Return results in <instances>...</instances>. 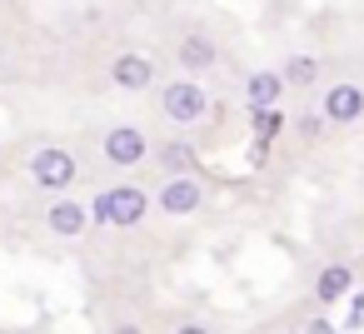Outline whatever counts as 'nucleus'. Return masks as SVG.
Listing matches in <instances>:
<instances>
[{"label": "nucleus", "instance_id": "f257e3e1", "mask_svg": "<svg viewBox=\"0 0 364 334\" xmlns=\"http://www.w3.org/2000/svg\"><path fill=\"white\" fill-rule=\"evenodd\" d=\"M145 215H150V195L135 190V185H110L90 200V220L110 225V230H135Z\"/></svg>", "mask_w": 364, "mask_h": 334}, {"label": "nucleus", "instance_id": "f03ea898", "mask_svg": "<svg viewBox=\"0 0 364 334\" xmlns=\"http://www.w3.org/2000/svg\"><path fill=\"white\" fill-rule=\"evenodd\" d=\"M26 175H31V185H36V190H50V195L60 200V195L80 180V160H75L70 150H60V145H41V150L31 155Z\"/></svg>", "mask_w": 364, "mask_h": 334}, {"label": "nucleus", "instance_id": "7ed1b4c3", "mask_svg": "<svg viewBox=\"0 0 364 334\" xmlns=\"http://www.w3.org/2000/svg\"><path fill=\"white\" fill-rule=\"evenodd\" d=\"M160 110L175 125H200L210 115V95L200 80H170V85H160Z\"/></svg>", "mask_w": 364, "mask_h": 334}, {"label": "nucleus", "instance_id": "20e7f679", "mask_svg": "<svg viewBox=\"0 0 364 334\" xmlns=\"http://www.w3.org/2000/svg\"><path fill=\"white\" fill-rule=\"evenodd\" d=\"M100 150H105L110 165L130 170V165H140V160L150 155V135H145L140 125H110V130L100 135Z\"/></svg>", "mask_w": 364, "mask_h": 334}, {"label": "nucleus", "instance_id": "39448f33", "mask_svg": "<svg viewBox=\"0 0 364 334\" xmlns=\"http://www.w3.org/2000/svg\"><path fill=\"white\" fill-rule=\"evenodd\" d=\"M155 205H160L165 215H175V220H185V215H200V205H205V185H200L195 175L160 180V190H155Z\"/></svg>", "mask_w": 364, "mask_h": 334}, {"label": "nucleus", "instance_id": "423d86ee", "mask_svg": "<svg viewBox=\"0 0 364 334\" xmlns=\"http://www.w3.org/2000/svg\"><path fill=\"white\" fill-rule=\"evenodd\" d=\"M90 225H95V220H90V205H80V200H70V195H60V200L46 205V230H50L55 239H80Z\"/></svg>", "mask_w": 364, "mask_h": 334}, {"label": "nucleus", "instance_id": "0eeeda50", "mask_svg": "<svg viewBox=\"0 0 364 334\" xmlns=\"http://www.w3.org/2000/svg\"><path fill=\"white\" fill-rule=\"evenodd\" d=\"M215 60H220V50H215V41H210L205 31H185V36L175 41V65L185 70V80L215 70Z\"/></svg>", "mask_w": 364, "mask_h": 334}, {"label": "nucleus", "instance_id": "6e6552de", "mask_svg": "<svg viewBox=\"0 0 364 334\" xmlns=\"http://www.w3.org/2000/svg\"><path fill=\"white\" fill-rule=\"evenodd\" d=\"M110 85H120V90H150V85H155V60L140 55V50L115 55V65H110Z\"/></svg>", "mask_w": 364, "mask_h": 334}, {"label": "nucleus", "instance_id": "1a4fd4ad", "mask_svg": "<svg viewBox=\"0 0 364 334\" xmlns=\"http://www.w3.org/2000/svg\"><path fill=\"white\" fill-rule=\"evenodd\" d=\"M364 115V90L359 85H329V95H324V120H334V125H354Z\"/></svg>", "mask_w": 364, "mask_h": 334}, {"label": "nucleus", "instance_id": "9d476101", "mask_svg": "<svg viewBox=\"0 0 364 334\" xmlns=\"http://www.w3.org/2000/svg\"><path fill=\"white\" fill-rule=\"evenodd\" d=\"M279 95H284V70H255V75L245 80V100H250L255 115H259V110H274Z\"/></svg>", "mask_w": 364, "mask_h": 334}, {"label": "nucleus", "instance_id": "9b49d317", "mask_svg": "<svg viewBox=\"0 0 364 334\" xmlns=\"http://www.w3.org/2000/svg\"><path fill=\"white\" fill-rule=\"evenodd\" d=\"M155 160H160L165 180L195 175V145H185V140H165V145H155Z\"/></svg>", "mask_w": 364, "mask_h": 334}, {"label": "nucleus", "instance_id": "f8f14e48", "mask_svg": "<svg viewBox=\"0 0 364 334\" xmlns=\"http://www.w3.org/2000/svg\"><path fill=\"white\" fill-rule=\"evenodd\" d=\"M349 279H354V274H349V264H329V269L319 274V284H314V299H319V304L344 299V294H349Z\"/></svg>", "mask_w": 364, "mask_h": 334}, {"label": "nucleus", "instance_id": "ddd939ff", "mask_svg": "<svg viewBox=\"0 0 364 334\" xmlns=\"http://www.w3.org/2000/svg\"><path fill=\"white\" fill-rule=\"evenodd\" d=\"M314 80H319V60L314 55H294L284 65V85H314Z\"/></svg>", "mask_w": 364, "mask_h": 334}, {"label": "nucleus", "instance_id": "4468645a", "mask_svg": "<svg viewBox=\"0 0 364 334\" xmlns=\"http://www.w3.org/2000/svg\"><path fill=\"white\" fill-rule=\"evenodd\" d=\"M255 135H259V140H274V135H279V110H259V115H255Z\"/></svg>", "mask_w": 364, "mask_h": 334}, {"label": "nucleus", "instance_id": "2eb2a0df", "mask_svg": "<svg viewBox=\"0 0 364 334\" xmlns=\"http://www.w3.org/2000/svg\"><path fill=\"white\" fill-rule=\"evenodd\" d=\"M304 334H334V329H329V324H324V319H314V324H309V329H304Z\"/></svg>", "mask_w": 364, "mask_h": 334}, {"label": "nucleus", "instance_id": "dca6fc26", "mask_svg": "<svg viewBox=\"0 0 364 334\" xmlns=\"http://www.w3.org/2000/svg\"><path fill=\"white\" fill-rule=\"evenodd\" d=\"M175 334H210V329H205V324H180Z\"/></svg>", "mask_w": 364, "mask_h": 334}, {"label": "nucleus", "instance_id": "f3484780", "mask_svg": "<svg viewBox=\"0 0 364 334\" xmlns=\"http://www.w3.org/2000/svg\"><path fill=\"white\" fill-rule=\"evenodd\" d=\"M110 334H140V324H115Z\"/></svg>", "mask_w": 364, "mask_h": 334}]
</instances>
